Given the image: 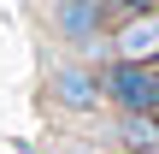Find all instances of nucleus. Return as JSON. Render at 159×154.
Listing matches in <instances>:
<instances>
[{"label": "nucleus", "mask_w": 159, "mask_h": 154, "mask_svg": "<svg viewBox=\"0 0 159 154\" xmlns=\"http://www.w3.org/2000/svg\"><path fill=\"white\" fill-rule=\"evenodd\" d=\"M106 95H112L124 113H153V107H159V77L142 71V65H112Z\"/></svg>", "instance_id": "obj_1"}, {"label": "nucleus", "mask_w": 159, "mask_h": 154, "mask_svg": "<svg viewBox=\"0 0 159 154\" xmlns=\"http://www.w3.org/2000/svg\"><path fill=\"white\" fill-rule=\"evenodd\" d=\"M148 53H159V18L148 12V18H130L124 30H118V59L124 65H142Z\"/></svg>", "instance_id": "obj_2"}, {"label": "nucleus", "mask_w": 159, "mask_h": 154, "mask_svg": "<svg viewBox=\"0 0 159 154\" xmlns=\"http://www.w3.org/2000/svg\"><path fill=\"white\" fill-rule=\"evenodd\" d=\"M53 95H59L65 107H94V101H100L94 77H89V71H77V65H65V71L53 77Z\"/></svg>", "instance_id": "obj_3"}, {"label": "nucleus", "mask_w": 159, "mask_h": 154, "mask_svg": "<svg viewBox=\"0 0 159 154\" xmlns=\"http://www.w3.org/2000/svg\"><path fill=\"white\" fill-rule=\"evenodd\" d=\"M59 30H65L71 42H89V36L100 30V6H94V0H65V6H59Z\"/></svg>", "instance_id": "obj_4"}, {"label": "nucleus", "mask_w": 159, "mask_h": 154, "mask_svg": "<svg viewBox=\"0 0 159 154\" xmlns=\"http://www.w3.org/2000/svg\"><path fill=\"white\" fill-rule=\"evenodd\" d=\"M124 142H130V148H159V125L148 113H130V119H124Z\"/></svg>", "instance_id": "obj_5"}, {"label": "nucleus", "mask_w": 159, "mask_h": 154, "mask_svg": "<svg viewBox=\"0 0 159 154\" xmlns=\"http://www.w3.org/2000/svg\"><path fill=\"white\" fill-rule=\"evenodd\" d=\"M65 154H100V148H65Z\"/></svg>", "instance_id": "obj_6"}]
</instances>
